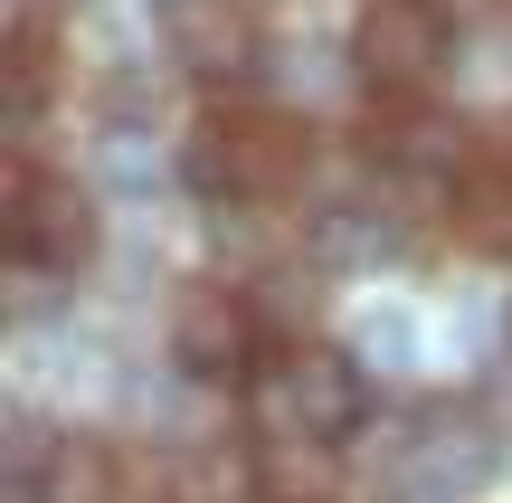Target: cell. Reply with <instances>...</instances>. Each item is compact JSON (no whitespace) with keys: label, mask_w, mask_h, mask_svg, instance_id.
I'll use <instances>...</instances> for the list:
<instances>
[{"label":"cell","mask_w":512,"mask_h":503,"mask_svg":"<svg viewBox=\"0 0 512 503\" xmlns=\"http://www.w3.org/2000/svg\"><path fill=\"white\" fill-rule=\"evenodd\" d=\"M247 503H351L342 437H247Z\"/></svg>","instance_id":"cell-8"},{"label":"cell","mask_w":512,"mask_h":503,"mask_svg":"<svg viewBox=\"0 0 512 503\" xmlns=\"http://www.w3.org/2000/svg\"><path fill=\"white\" fill-rule=\"evenodd\" d=\"M361 162H380V171H475V143H465V124L456 114H437L418 95V105H389V95H370V114H361Z\"/></svg>","instance_id":"cell-7"},{"label":"cell","mask_w":512,"mask_h":503,"mask_svg":"<svg viewBox=\"0 0 512 503\" xmlns=\"http://www.w3.org/2000/svg\"><path fill=\"white\" fill-rule=\"evenodd\" d=\"M446 219H456L465 247L512 257V152H475V171L446 190Z\"/></svg>","instance_id":"cell-11"},{"label":"cell","mask_w":512,"mask_h":503,"mask_svg":"<svg viewBox=\"0 0 512 503\" xmlns=\"http://www.w3.org/2000/svg\"><path fill=\"white\" fill-rule=\"evenodd\" d=\"M19 503H124V456L95 428H57L19 466Z\"/></svg>","instance_id":"cell-9"},{"label":"cell","mask_w":512,"mask_h":503,"mask_svg":"<svg viewBox=\"0 0 512 503\" xmlns=\"http://www.w3.org/2000/svg\"><path fill=\"white\" fill-rule=\"evenodd\" d=\"M304 171H313V133H304V114L256 105V95L209 105L200 133L181 143V181L200 190L209 209H266V200H285Z\"/></svg>","instance_id":"cell-1"},{"label":"cell","mask_w":512,"mask_h":503,"mask_svg":"<svg viewBox=\"0 0 512 503\" xmlns=\"http://www.w3.org/2000/svg\"><path fill=\"white\" fill-rule=\"evenodd\" d=\"M247 409H256V437H351L370 409V380L332 342H285V352L256 361Z\"/></svg>","instance_id":"cell-3"},{"label":"cell","mask_w":512,"mask_h":503,"mask_svg":"<svg viewBox=\"0 0 512 503\" xmlns=\"http://www.w3.org/2000/svg\"><path fill=\"white\" fill-rule=\"evenodd\" d=\"M57 86H67V38H57V19H19L10 29V67H0L10 143H19V124H29L38 105H57Z\"/></svg>","instance_id":"cell-10"},{"label":"cell","mask_w":512,"mask_h":503,"mask_svg":"<svg viewBox=\"0 0 512 503\" xmlns=\"http://www.w3.org/2000/svg\"><path fill=\"white\" fill-rule=\"evenodd\" d=\"M162 38H171V57H181L200 86H228V95H238L247 76H256V57H266L247 0H171V10H162Z\"/></svg>","instance_id":"cell-6"},{"label":"cell","mask_w":512,"mask_h":503,"mask_svg":"<svg viewBox=\"0 0 512 503\" xmlns=\"http://www.w3.org/2000/svg\"><path fill=\"white\" fill-rule=\"evenodd\" d=\"M0 247H10V266L67 285L76 266H95V247H105V209H95L86 181L38 171L29 152L10 143L0 152Z\"/></svg>","instance_id":"cell-2"},{"label":"cell","mask_w":512,"mask_h":503,"mask_svg":"<svg viewBox=\"0 0 512 503\" xmlns=\"http://www.w3.org/2000/svg\"><path fill=\"white\" fill-rule=\"evenodd\" d=\"M446 57H456L446 0H361V19H351V76H361L370 95L418 105V95H437Z\"/></svg>","instance_id":"cell-4"},{"label":"cell","mask_w":512,"mask_h":503,"mask_svg":"<svg viewBox=\"0 0 512 503\" xmlns=\"http://www.w3.org/2000/svg\"><path fill=\"white\" fill-rule=\"evenodd\" d=\"M171 361H181V380H200V390H247L256 361H266V323H256V304L228 276L181 285V304H171Z\"/></svg>","instance_id":"cell-5"}]
</instances>
